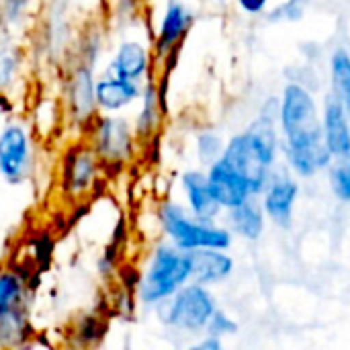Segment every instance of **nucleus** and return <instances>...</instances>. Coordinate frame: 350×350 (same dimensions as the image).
Here are the masks:
<instances>
[{"label":"nucleus","instance_id":"f257e3e1","mask_svg":"<svg viewBox=\"0 0 350 350\" xmlns=\"http://www.w3.org/2000/svg\"><path fill=\"white\" fill-rule=\"evenodd\" d=\"M279 127L283 133V152L289 168L301 176L312 178L324 168H330L332 154L324 142L322 119L318 105L308 86L291 82L281 96Z\"/></svg>","mask_w":350,"mask_h":350},{"label":"nucleus","instance_id":"412c9836","mask_svg":"<svg viewBox=\"0 0 350 350\" xmlns=\"http://www.w3.org/2000/svg\"><path fill=\"white\" fill-rule=\"evenodd\" d=\"M33 334L29 308L23 306L0 320V347H21Z\"/></svg>","mask_w":350,"mask_h":350},{"label":"nucleus","instance_id":"1a4fd4ad","mask_svg":"<svg viewBox=\"0 0 350 350\" xmlns=\"http://www.w3.org/2000/svg\"><path fill=\"white\" fill-rule=\"evenodd\" d=\"M103 162L92 146L76 144L66 150L62 160V189L72 195H84L98 178Z\"/></svg>","mask_w":350,"mask_h":350},{"label":"nucleus","instance_id":"c756f323","mask_svg":"<svg viewBox=\"0 0 350 350\" xmlns=\"http://www.w3.org/2000/svg\"><path fill=\"white\" fill-rule=\"evenodd\" d=\"M197 350H221V338H217V336H205V340H201L197 347Z\"/></svg>","mask_w":350,"mask_h":350},{"label":"nucleus","instance_id":"4be33fe9","mask_svg":"<svg viewBox=\"0 0 350 350\" xmlns=\"http://www.w3.org/2000/svg\"><path fill=\"white\" fill-rule=\"evenodd\" d=\"M332 92L345 103L350 113V53L347 49H334L330 55Z\"/></svg>","mask_w":350,"mask_h":350},{"label":"nucleus","instance_id":"ddd939ff","mask_svg":"<svg viewBox=\"0 0 350 350\" xmlns=\"http://www.w3.org/2000/svg\"><path fill=\"white\" fill-rule=\"evenodd\" d=\"M137 98H142V86L139 82L119 78L115 74L105 72L100 78H96V105L103 113H119L125 107L133 105Z\"/></svg>","mask_w":350,"mask_h":350},{"label":"nucleus","instance_id":"0eeeda50","mask_svg":"<svg viewBox=\"0 0 350 350\" xmlns=\"http://www.w3.org/2000/svg\"><path fill=\"white\" fill-rule=\"evenodd\" d=\"M221 160L230 168H234L240 176L246 178L252 195H262V191L269 185L273 166L267 162V158L262 156L260 148L256 146V142L252 139V135L248 131L234 135L226 144Z\"/></svg>","mask_w":350,"mask_h":350},{"label":"nucleus","instance_id":"aec40b11","mask_svg":"<svg viewBox=\"0 0 350 350\" xmlns=\"http://www.w3.org/2000/svg\"><path fill=\"white\" fill-rule=\"evenodd\" d=\"M27 283L10 269H0V320H4L14 310L27 306Z\"/></svg>","mask_w":350,"mask_h":350},{"label":"nucleus","instance_id":"6ab92c4d","mask_svg":"<svg viewBox=\"0 0 350 350\" xmlns=\"http://www.w3.org/2000/svg\"><path fill=\"white\" fill-rule=\"evenodd\" d=\"M162 115H164V111H162L160 98H158V84L154 80H148L146 86L142 88V109H139L135 125H133L137 139H150L156 133Z\"/></svg>","mask_w":350,"mask_h":350},{"label":"nucleus","instance_id":"cd10ccee","mask_svg":"<svg viewBox=\"0 0 350 350\" xmlns=\"http://www.w3.org/2000/svg\"><path fill=\"white\" fill-rule=\"evenodd\" d=\"M29 0H0V18L4 25H18L25 16Z\"/></svg>","mask_w":350,"mask_h":350},{"label":"nucleus","instance_id":"9d476101","mask_svg":"<svg viewBox=\"0 0 350 350\" xmlns=\"http://www.w3.org/2000/svg\"><path fill=\"white\" fill-rule=\"evenodd\" d=\"M262 207L269 219L279 228H291L293 209L299 197V185L287 172H275L269 178L267 189L262 191Z\"/></svg>","mask_w":350,"mask_h":350},{"label":"nucleus","instance_id":"4468645a","mask_svg":"<svg viewBox=\"0 0 350 350\" xmlns=\"http://www.w3.org/2000/svg\"><path fill=\"white\" fill-rule=\"evenodd\" d=\"M191 23H193V14L189 12V8L176 0H170L160 21L158 35H156V45H154L156 55L164 59L172 49H178Z\"/></svg>","mask_w":350,"mask_h":350},{"label":"nucleus","instance_id":"f03ea898","mask_svg":"<svg viewBox=\"0 0 350 350\" xmlns=\"http://www.w3.org/2000/svg\"><path fill=\"white\" fill-rule=\"evenodd\" d=\"M193 277V262L187 250L172 242L158 244L152 252L146 273L139 277L137 299L146 308H156L160 301L174 295Z\"/></svg>","mask_w":350,"mask_h":350},{"label":"nucleus","instance_id":"6e6552de","mask_svg":"<svg viewBox=\"0 0 350 350\" xmlns=\"http://www.w3.org/2000/svg\"><path fill=\"white\" fill-rule=\"evenodd\" d=\"M66 107L78 127L88 129L96 119V78L90 64L80 62L70 72L66 82Z\"/></svg>","mask_w":350,"mask_h":350},{"label":"nucleus","instance_id":"20e7f679","mask_svg":"<svg viewBox=\"0 0 350 350\" xmlns=\"http://www.w3.org/2000/svg\"><path fill=\"white\" fill-rule=\"evenodd\" d=\"M217 310V301L207 285L189 281L174 295L156 306L158 320L174 330L199 334L207 328L211 316Z\"/></svg>","mask_w":350,"mask_h":350},{"label":"nucleus","instance_id":"39448f33","mask_svg":"<svg viewBox=\"0 0 350 350\" xmlns=\"http://www.w3.org/2000/svg\"><path fill=\"white\" fill-rule=\"evenodd\" d=\"M90 129V146L103 162V168L117 166L123 168L135 154V129L127 119L117 117L115 113H107L92 121Z\"/></svg>","mask_w":350,"mask_h":350},{"label":"nucleus","instance_id":"c85d7f7f","mask_svg":"<svg viewBox=\"0 0 350 350\" xmlns=\"http://www.w3.org/2000/svg\"><path fill=\"white\" fill-rule=\"evenodd\" d=\"M238 4H240V8H242L244 12H248V14H258V12H262V10L267 8L269 0H238Z\"/></svg>","mask_w":350,"mask_h":350},{"label":"nucleus","instance_id":"393cba45","mask_svg":"<svg viewBox=\"0 0 350 350\" xmlns=\"http://www.w3.org/2000/svg\"><path fill=\"white\" fill-rule=\"evenodd\" d=\"M224 148L226 146H224L221 137L213 131H201L197 135V154H199V160L203 164L211 166L215 160H219L224 154Z\"/></svg>","mask_w":350,"mask_h":350},{"label":"nucleus","instance_id":"a878e982","mask_svg":"<svg viewBox=\"0 0 350 350\" xmlns=\"http://www.w3.org/2000/svg\"><path fill=\"white\" fill-rule=\"evenodd\" d=\"M308 6H310V0H287L285 4H281V6H277L273 12H271V21H275V23H295V21H299L304 14H306V10H308Z\"/></svg>","mask_w":350,"mask_h":350},{"label":"nucleus","instance_id":"7ed1b4c3","mask_svg":"<svg viewBox=\"0 0 350 350\" xmlns=\"http://www.w3.org/2000/svg\"><path fill=\"white\" fill-rule=\"evenodd\" d=\"M158 219L168 236V240L180 250L197 248H219L228 250L232 246V232L217 228L215 224L197 219L191 211L174 201H164L158 209Z\"/></svg>","mask_w":350,"mask_h":350},{"label":"nucleus","instance_id":"5701e85b","mask_svg":"<svg viewBox=\"0 0 350 350\" xmlns=\"http://www.w3.org/2000/svg\"><path fill=\"white\" fill-rule=\"evenodd\" d=\"M21 70V55L8 43L0 45V92H4Z\"/></svg>","mask_w":350,"mask_h":350},{"label":"nucleus","instance_id":"f3484780","mask_svg":"<svg viewBox=\"0 0 350 350\" xmlns=\"http://www.w3.org/2000/svg\"><path fill=\"white\" fill-rule=\"evenodd\" d=\"M107 72L125 80L142 82L150 72V51L139 41H123L117 47Z\"/></svg>","mask_w":350,"mask_h":350},{"label":"nucleus","instance_id":"dca6fc26","mask_svg":"<svg viewBox=\"0 0 350 350\" xmlns=\"http://www.w3.org/2000/svg\"><path fill=\"white\" fill-rule=\"evenodd\" d=\"M193 277L191 281L201 285H215L226 281L234 273V258L219 248H197L191 250Z\"/></svg>","mask_w":350,"mask_h":350},{"label":"nucleus","instance_id":"423d86ee","mask_svg":"<svg viewBox=\"0 0 350 350\" xmlns=\"http://www.w3.org/2000/svg\"><path fill=\"white\" fill-rule=\"evenodd\" d=\"M35 146L29 127L10 121L0 131V176L8 185H21L33 172Z\"/></svg>","mask_w":350,"mask_h":350},{"label":"nucleus","instance_id":"b1692460","mask_svg":"<svg viewBox=\"0 0 350 350\" xmlns=\"http://www.w3.org/2000/svg\"><path fill=\"white\" fill-rule=\"evenodd\" d=\"M330 187L338 201L350 203V160H338L330 166Z\"/></svg>","mask_w":350,"mask_h":350},{"label":"nucleus","instance_id":"2eb2a0df","mask_svg":"<svg viewBox=\"0 0 350 350\" xmlns=\"http://www.w3.org/2000/svg\"><path fill=\"white\" fill-rule=\"evenodd\" d=\"M183 191L187 195L189 201V209L191 213L201 219V221H209L213 224L215 217L221 211V205L215 201L211 189H209V180H207V172L201 170H187L180 178Z\"/></svg>","mask_w":350,"mask_h":350},{"label":"nucleus","instance_id":"a211bd4d","mask_svg":"<svg viewBox=\"0 0 350 350\" xmlns=\"http://www.w3.org/2000/svg\"><path fill=\"white\" fill-rule=\"evenodd\" d=\"M265 207L256 201V195L248 197L234 209H228V224L230 232L244 238V240H258L265 232Z\"/></svg>","mask_w":350,"mask_h":350},{"label":"nucleus","instance_id":"bb28decb","mask_svg":"<svg viewBox=\"0 0 350 350\" xmlns=\"http://www.w3.org/2000/svg\"><path fill=\"white\" fill-rule=\"evenodd\" d=\"M236 330H238V324L226 312H221V310H215V314L211 316V320H209V324L205 328V332L209 336H217V338L236 334Z\"/></svg>","mask_w":350,"mask_h":350},{"label":"nucleus","instance_id":"f8f14e48","mask_svg":"<svg viewBox=\"0 0 350 350\" xmlns=\"http://www.w3.org/2000/svg\"><path fill=\"white\" fill-rule=\"evenodd\" d=\"M209 189L221 209H234L252 197V191L244 176H240L234 168H230L221 158L215 160L207 170Z\"/></svg>","mask_w":350,"mask_h":350},{"label":"nucleus","instance_id":"9b49d317","mask_svg":"<svg viewBox=\"0 0 350 350\" xmlns=\"http://www.w3.org/2000/svg\"><path fill=\"white\" fill-rule=\"evenodd\" d=\"M322 133L334 160H350V113L334 92L324 100Z\"/></svg>","mask_w":350,"mask_h":350}]
</instances>
